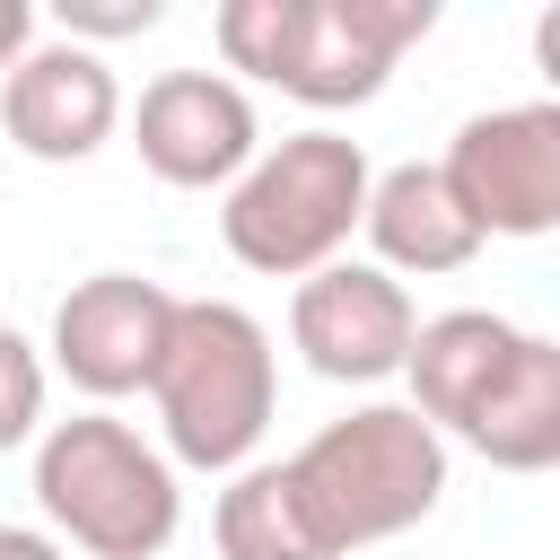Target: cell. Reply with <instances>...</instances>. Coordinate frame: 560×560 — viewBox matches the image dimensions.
<instances>
[{
  "label": "cell",
  "mask_w": 560,
  "mask_h": 560,
  "mask_svg": "<svg viewBox=\"0 0 560 560\" xmlns=\"http://www.w3.org/2000/svg\"><path fill=\"white\" fill-rule=\"evenodd\" d=\"M508 350H516V324H508V315H481V306L429 315L420 341H411V368H402V376H411V411H420L429 429H464L472 402L499 385Z\"/></svg>",
  "instance_id": "cell-13"
},
{
  "label": "cell",
  "mask_w": 560,
  "mask_h": 560,
  "mask_svg": "<svg viewBox=\"0 0 560 560\" xmlns=\"http://www.w3.org/2000/svg\"><path fill=\"white\" fill-rule=\"evenodd\" d=\"M368 236L385 254V271H464L481 254V219L464 210V192L446 184V166H394L368 192Z\"/></svg>",
  "instance_id": "cell-12"
},
{
  "label": "cell",
  "mask_w": 560,
  "mask_h": 560,
  "mask_svg": "<svg viewBox=\"0 0 560 560\" xmlns=\"http://www.w3.org/2000/svg\"><path fill=\"white\" fill-rule=\"evenodd\" d=\"M0 560H61V542L35 525H0Z\"/></svg>",
  "instance_id": "cell-18"
},
{
  "label": "cell",
  "mask_w": 560,
  "mask_h": 560,
  "mask_svg": "<svg viewBox=\"0 0 560 560\" xmlns=\"http://www.w3.org/2000/svg\"><path fill=\"white\" fill-rule=\"evenodd\" d=\"M368 192H376V184H368L359 140H341V131H298V140L262 149V158L236 175L219 228H228V254H236L245 271L315 280V271H332V254L350 245V228H368Z\"/></svg>",
  "instance_id": "cell-4"
},
{
  "label": "cell",
  "mask_w": 560,
  "mask_h": 560,
  "mask_svg": "<svg viewBox=\"0 0 560 560\" xmlns=\"http://www.w3.org/2000/svg\"><path fill=\"white\" fill-rule=\"evenodd\" d=\"M35 52V9L26 0H0V70H18Z\"/></svg>",
  "instance_id": "cell-17"
},
{
  "label": "cell",
  "mask_w": 560,
  "mask_h": 560,
  "mask_svg": "<svg viewBox=\"0 0 560 560\" xmlns=\"http://www.w3.org/2000/svg\"><path fill=\"white\" fill-rule=\"evenodd\" d=\"M481 464L499 472H551L560 464V341L542 332H516L499 385L472 402V420L455 429Z\"/></svg>",
  "instance_id": "cell-11"
},
{
  "label": "cell",
  "mask_w": 560,
  "mask_h": 560,
  "mask_svg": "<svg viewBox=\"0 0 560 560\" xmlns=\"http://www.w3.org/2000/svg\"><path fill=\"white\" fill-rule=\"evenodd\" d=\"M158 26V0H61V35H140Z\"/></svg>",
  "instance_id": "cell-16"
},
{
  "label": "cell",
  "mask_w": 560,
  "mask_h": 560,
  "mask_svg": "<svg viewBox=\"0 0 560 560\" xmlns=\"http://www.w3.org/2000/svg\"><path fill=\"white\" fill-rule=\"evenodd\" d=\"M446 184L481 219V236H551L560 228V96L472 114L446 149Z\"/></svg>",
  "instance_id": "cell-6"
},
{
  "label": "cell",
  "mask_w": 560,
  "mask_h": 560,
  "mask_svg": "<svg viewBox=\"0 0 560 560\" xmlns=\"http://www.w3.org/2000/svg\"><path fill=\"white\" fill-rule=\"evenodd\" d=\"M289 490L324 542V560L368 551L402 525H420L446 490V438L411 402H359L350 420H324L289 455Z\"/></svg>",
  "instance_id": "cell-1"
},
{
  "label": "cell",
  "mask_w": 560,
  "mask_h": 560,
  "mask_svg": "<svg viewBox=\"0 0 560 560\" xmlns=\"http://www.w3.org/2000/svg\"><path fill=\"white\" fill-rule=\"evenodd\" d=\"M289 341L306 350L315 376H332V385H376V376L411 368L420 315H411V289H402L385 262H332V271L298 280V298H289Z\"/></svg>",
  "instance_id": "cell-7"
},
{
  "label": "cell",
  "mask_w": 560,
  "mask_h": 560,
  "mask_svg": "<svg viewBox=\"0 0 560 560\" xmlns=\"http://www.w3.org/2000/svg\"><path fill=\"white\" fill-rule=\"evenodd\" d=\"M219 560H324V542L289 490V464H254L219 490Z\"/></svg>",
  "instance_id": "cell-14"
},
{
  "label": "cell",
  "mask_w": 560,
  "mask_h": 560,
  "mask_svg": "<svg viewBox=\"0 0 560 560\" xmlns=\"http://www.w3.org/2000/svg\"><path fill=\"white\" fill-rule=\"evenodd\" d=\"M219 52L306 105H368L402 44L438 26V0H219Z\"/></svg>",
  "instance_id": "cell-2"
},
{
  "label": "cell",
  "mask_w": 560,
  "mask_h": 560,
  "mask_svg": "<svg viewBox=\"0 0 560 560\" xmlns=\"http://www.w3.org/2000/svg\"><path fill=\"white\" fill-rule=\"evenodd\" d=\"M149 394H158V420H166L175 464L236 472L262 446V429H271V394H280L271 332L245 306H228V298H184Z\"/></svg>",
  "instance_id": "cell-3"
},
{
  "label": "cell",
  "mask_w": 560,
  "mask_h": 560,
  "mask_svg": "<svg viewBox=\"0 0 560 560\" xmlns=\"http://www.w3.org/2000/svg\"><path fill=\"white\" fill-rule=\"evenodd\" d=\"M534 61H542V79H551V96H560V9L534 18Z\"/></svg>",
  "instance_id": "cell-19"
},
{
  "label": "cell",
  "mask_w": 560,
  "mask_h": 560,
  "mask_svg": "<svg viewBox=\"0 0 560 560\" xmlns=\"http://www.w3.org/2000/svg\"><path fill=\"white\" fill-rule=\"evenodd\" d=\"M35 499L96 560H158L175 542V516H184L175 464L140 429H122L105 411H79V420L44 429V446H35Z\"/></svg>",
  "instance_id": "cell-5"
},
{
  "label": "cell",
  "mask_w": 560,
  "mask_h": 560,
  "mask_svg": "<svg viewBox=\"0 0 560 560\" xmlns=\"http://www.w3.org/2000/svg\"><path fill=\"white\" fill-rule=\"evenodd\" d=\"M131 131H140V166L158 184H184V192L228 184V175L254 166V105L219 70H166V79H149Z\"/></svg>",
  "instance_id": "cell-9"
},
{
  "label": "cell",
  "mask_w": 560,
  "mask_h": 560,
  "mask_svg": "<svg viewBox=\"0 0 560 560\" xmlns=\"http://www.w3.org/2000/svg\"><path fill=\"white\" fill-rule=\"evenodd\" d=\"M175 306H184V298H166V289L140 280V271H96V280H79V289L52 306V368H61L79 394H96V402L140 394V385H158Z\"/></svg>",
  "instance_id": "cell-8"
},
{
  "label": "cell",
  "mask_w": 560,
  "mask_h": 560,
  "mask_svg": "<svg viewBox=\"0 0 560 560\" xmlns=\"http://www.w3.org/2000/svg\"><path fill=\"white\" fill-rule=\"evenodd\" d=\"M35 420H44V359H35V341H26V332H9V324H0V455H9V446H26V438H35Z\"/></svg>",
  "instance_id": "cell-15"
},
{
  "label": "cell",
  "mask_w": 560,
  "mask_h": 560,
  "mask_svg": "<svg viewBox=\"0 0 560 560\" xmlns=\"http://www.w3.org/2000/svg\"><path fill=\"white\" fill-rule=\"evenodd\" d=\"M114 114H122V88H114L105 52H88V44H70V35H61V44H35V52L9 70V88H0L9 140H18L26 158H52V166L105 149Z\"/></svg>",
  "instance_id": "cell-10"
}]
</instances>
